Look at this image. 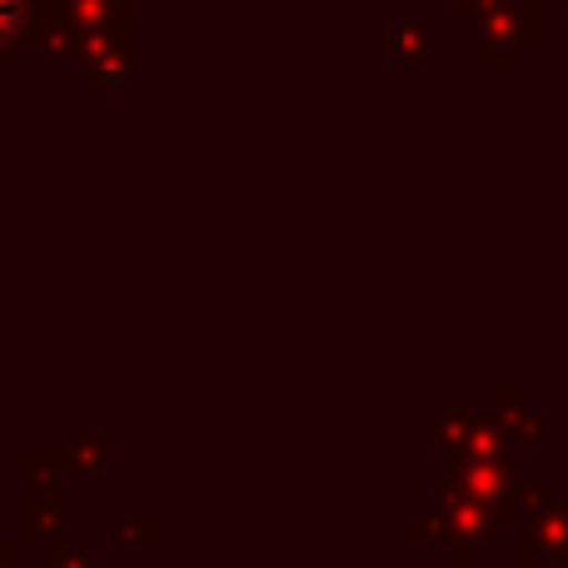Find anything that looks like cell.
Wrapping results in <instances>:
<instances>
[{"label":"cell","instance_id":"cell-1","mask_svg":"<svg viewBox=\"0 0 568 568\" xmlns=\"http://www.w3.org/2000/svg\"><path fill=\"white\" fill-rule=\"evenodd\" d=\"M20 10H26V0H0V36L20 26Z\"/></svg>","mask_w":568,"mask_h":568}]
</instances>
